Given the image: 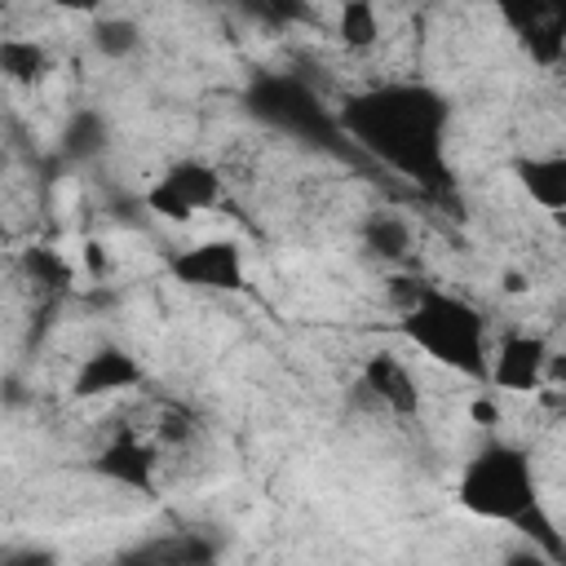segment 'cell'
Returning a JSON list of instances; mask_svg holds the SVG:
<instances>
[{
	"instance_id": "cell-8",
	"label": "cell",
	"mask_w": 566,
	"mask_h": 566,
	"mask_svg": "<svg viewBox=\"0 0 566 566\" xmlns=\"http://www.w3.org/2000/svg\"><path fill=\"white\" fill-rule=\"evenodd\" d=\"M146 380L142 363L124 349V345H97L93 354L80 358L75 376H71V398L88 402V398H111L124 389H137Z\"/></svg>"
},
{
	"instance_id": "cell-1",
	"label": "cell",
	"mask_w": 566,
	"mask_h": 566,
	"mask_svg": "<svg viewBox=\"0 0 566 566\" xmlns=\"http://www.w3.org/2000/svg\"><path fill=\"white\" fill-rule=\"evenodd\" d=\"M340 133H349L363 150L380 164L398 168L402 177L429 186L447 181V106L424 84H385L349 97L336 115Z\"/></svg>"
},
{
	"instance_id": "cell-22",
	"label": "cell",
	"mask_w": 566,
	"mask_h": 566,
	"mask_svg": "<svg viewBox=\"0 0 566 566\" xmlns=\"http://www.w3.org/2000/svg\"><path fill=\"white\" fill-rule=\"evenodd\" d=\"M84 261H88V274H93V279H106L111 256L102 252V243H97V239H88V243H84Z\"/></svg>"
},
{
	"instance_id": "cell-7",
	"label": "cell",
	"mask_w": 566,
	"mask_h": 566,
	"mask_svg": "<svg viewBox=\"0 0 566 566\" xmlns=\"http://www.w3.org/2000/svg\"><path fill=\"white\" fill-rule=\"evenodd\" d=\"M252 115L283 128V133H323L327 119L318 111V97L292 80V75H265L252 84Z\"/></svg>"
},
{
	"instance_id": "cell-13",
	"label": "cell",
	"mask_w": 566,
	"mask_h": 566,
	"mask_svg": "<svg viewBox=\"0 0 566 566\" xmlns=\"http://www.w3.org/2000/svg\"><path fill=\"white\" fill-rule=\"evenodd\" d=\"M509 22H517V40L522 49L539 62V66H557L562 62V22L553 9H531V13H509Z\"/></svg>"
},
{
	"instance_id": "cell-6",
	"label": "cell",
	"mask_w": 566,
	"mask_h": 566,
	"mask_svg": "<svg viewBox=\"0 0 566 566\" xmlns=\"http://www.w3.org/2000/svg\"><path fill=\"white\" fill-rule=\"evenodd\" d=\"M553 345L539 332H509L491 345L486 358V385H495L500 394H539L548 385V363H553ZM491 389V394H495Z\"/></svg>"
},
{
	"instance_id": "cell-21",
	"label": "cell",
	"mask_w": 566,
	"mask_h": 566,
	"mask_svg": "<svg viewBox=\"0 0 566 566\" xmlns=\"http://www.w3.org/2000/svg\"><path fill=\"white\" fill-rule=\"evenodd\" d=\"M504 566H557V557L526 539V544H517V548L504 553Z\"/></svg>"
},
{
	"instance_id": "cell-23",
	"label": "cell",
	"mask_w": 566,
	"mask_h": 566,
	"mask_svg": "<svg viewBox=\"0 0 566 566\" xmlns=\"http://www.w3.org/2000/svg\"><path fill=\"white\" fill-rule=\"evenodd\" d=\"M473 416H478L482 424H495V420H500V407H495V398H478V402H473Z\"/></svg>"
},
{
	"instance_id": "cell-2",
	"label": "cell",
	"mask_w": 566,
	"mask_h": 566,
	"mask_svg": "<svg viewBox=\"0 0 566 566\" xmlns=\"http://www.w3.org/2000/svg\"><path fill=\"white\" fill-rule=\"evenodd\" d=\"M402 336L433 358L438 367H451L469 380H486V358H491V327L486 314L442 287H424L402 314H398Z\"/></svg>"
},
{
	"instance_id": "cell-16",
	"label": "cell",
	"mask_w": 566,
	"mask_h": 566,
	"mask_svg": "<svg viewBox=\"0 0 566 566\" xmlns=\"http://www.w3.org/2000/svg\"><path fill=\"white\" fill-rule=\"evenodd\" d=\"M0 75L13 84H40L49 75V49L40 40H22V35L0 40Z\"/></svg>"
},
{
	"instance_id": "cell-12",
	"label": "cell",
	"mask_w": 566,
	"mask_h": 566,
	"mask_svg": "<svg viewBox=\"0 0 566 566\" xmlns=\"http://www.w3.org/2000/svg\"><path fill=\"white\" fill-rule=\"evenodd\" d=\"M522 190L531 195V203H539L544 212H562L566 208V159L557 150H539V155H522L513 164Z\"/></svg>"
},
{
	"instance_id": "cell-24",
	"label": "cell",
	"mask_w": 566,
	"mask_h": 566,
	"mask_svg": "<svg viewBox=\"0 0 566 566\" xmlns=\"http://www.w3.org/2000/svg\"><path fill=\"white\" fill-rule=\"evenodd\" d=\"M4 243H9V226L0 221V248H4Z\"/></svg>"
},
{
	"instance_id": "cell-20",
	"label": "cell",
	"mask_w": 566,
	"mask_h": 566,
	"mask_svg": "<svg viewBox=\"0 0 566 566\" xmlns=\"http://www.w3.org/2000/svg\"><path fill=\"white\" fill-rule=\"evenodd\" d=\"M0 566H62V557L49 544H4Z\"/></svg>"
},
{
	"instance_id": "cell-11",
	"label": "cell",
	"mask_w": 566,
	"mask_h": 566,
	"mask_svg": "<svg viewBox=\"0 0 566 566\" xmlns=\"http://www.w3.org/2000/svg\"><path fill=\"white\" fill-rule=\"evenodd\" d=\"M358 239H363V252L376 256V261H385V265H402V261L411 256V248H416L411 221H407L402 212H394V208L367 212V217L358 221Z\"/></svg>"
},
{
	"instance_id": "cell-4",
	"label": "cell",
	"mask_w": 566,
	"mask_h": 566,
	"mask_svg": "<svg viewBox=\"0 0 566 566\" xmlns=\"http://www.w3.org/2000/svg\"><path fill=\"white\" fill-rule=\"evenodd\" d=\"M226 199V181L212 164L186 155V159H172L146 190H142V203L164 217V221H190L199 212H212L217 203Z\"/></svg>"
},
{
	"instance_id": "cell-9",
	"label": "cell",
	"mask_w": 566,
	"mask_h": 566,
	"mask_svg": "<svg viewBox=\"0 0 566 566\" xmlns=\"http://www.w3.org/2000/svg\"><path fill=\"white\" fill-rule=\"evenodd\" d=\"M358 380H363L367 398H371L380 411H389V416H398V420H411V416L420 411V385H416L411 367H407L398 354H389V349L367 354Z\"/></svg>"
},
{
	"instance_id": "cell-10",
	"label": "cell",
	"mask_w": 566,
	"mask_h": 566,
	"mask_svg": "<svg viewBox=\"0 0 566 566\" xmlns=\"http://www.w3.org/2000/svg\"><path fill=\"white\" fill-rule=\"evenodd\" d=\"M93 473L106 478L111 486H124V491H137V495H155V473H159V460L155 451L137 438V433H119L111 438L97 455H93Z\"/></svg>"
},
{
	"instance_id": "cell-17",
	"label": "cell",
	"mask_w": 566,
	"mask_h": 566,
	"mask_svg": "<svg viewBox=\"0 0 566 566\" xmlns=\"http://www.w3.org/2000/svg\"><path fill=\"white\" fill-rule=\"evenodd\" d=\"M336 40H340L345 49H354V53L371 49V44L380 40V9L367 4V0L340 4V9H336Z\"/></svg>"
},
{
	"instance_id": "cell-3",
	"label": "cell",
	"mask_w": 566,
	"mask_h": 566,
	"mask_svg": "<svg viewBox=\"0 0 566 566\" xmlns=\"http://www.w3.org/2000/svg\"><path fill=\"white\" fill-rule=\"evenodd\" d=\"M455 500H460L473 517L517 526V522L539 504V486H535V464H531V455H526L522 447L504 442V438L482 442V447L469 455V464L460 469Z\"/></svg>"
},
{
	"instance_id": "cell-5",
	"label": "cell",
	"mask_w": 566,
	"mask_h": 566,
	"mask_svg": "<svg viewBox=\"0 0 566 566\" xmlns=\"http://www.w3.org/2000/svg\"><path fill=\"white\" fill-rule=\"evenodd\" d=\"M172 279L181 287H195V292H217V296H234L248 287V261H243V248L234 239H199V243H186L172 261H168Z\"/></svg>"
},
{
	"instance_id": "cell-25",
	"label": "cell",
	"mask_w": 566,
	"mask_h": 566,
	"mask_svg": "<svg viewBox=\"0 0 566 566\" xmlns=\"http://www.w3.org/2000/svg\"><path fill=\"white\" fill-rule=\"evenodd\" d=\"M4 159H9V155H4V142H0V168H4Z\"/></svg>"
},
{
	"instance_id": "cell-18",
	"label": "cell",
	"mask_w": 566,
	"mask_h": 566,
	"mask_svg": "<svg viewBox=\"0 0 566 566\" xmlns=\"http://www.w3.org/2000/svg\"><path fill=\"white\" fill-rule=\"evenodd\" d=\"M18 265H22V274H27V283L35 292H62L71 283V265L53 248H27Z\"/></svg>"
},
{
	"instance_id": "cell-19",
	"label": "cell",
	"mask_w": 566,
	"mask_h": 566,
	"mask_svg": "<svg viewBox=\"0 0 566 566\" xmlns=\"http://www.w3.org/2000/svg\"><path fill=\"white\" fill-rule=\"evenodd\" d=\"M159 442H168V447H186L195 433H199V424H195V416L190 411H181V407H168L164 416H159Z\"/></svg>"
},
{
	"instance_id": "cell-14",
	"label": "cell",
	"mask_w": 566,
	"mask_h": 566,
	"mask_svg": "<svg viewBox=\"0 0 566 566\" xmlns=\"http://www.w3.org/2000/svg\"><path fill=\"white\" fill-rule=\"evenodd\" d=\"M106 142H111V119H106L102 111H75V115L66 119V128H62V155H66L71 164L97 159V155L106 150Z\"/></svg>"
},
{
	"instance_id": "cell-15",
	"label": "cell",
	"mask_w": 566,
	"mask_h": 566,
	"mask_svg": "<svg viewBox=\"0 0 566 566\" xmlns=\"http://www.w3.org/2000/svg\"><path fill=\"white\" fill-rule=\"evenodd\" d=\"M88 44L106 57V62H124L142 49V27L128 18V13H102L93 27H88Z\"/></svg>"
}]
</instances>
